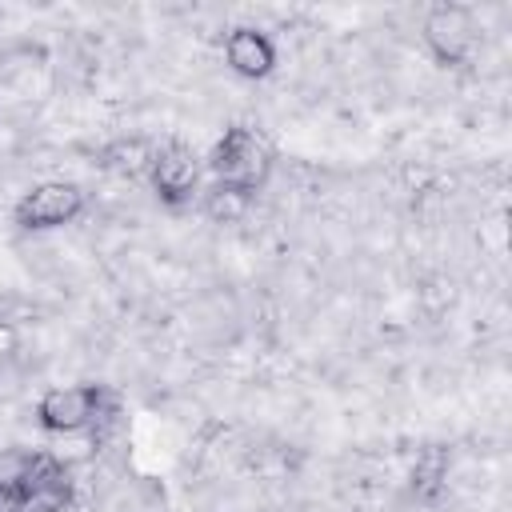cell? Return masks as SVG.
I'll use <instances>...</instances> for the list:
<instances>
[{
  "instance_id": "cell-1",
  "label": "cell",
  "mask_w": 512,
  "mask_h": 512,
  "mask_svg": "<svg viewBox=\"0 0 512 512\" xmlns=\"http://www.w3.org/2000/svg\"><path fill=\"white\" fill-rule=\"evenodd\" d=\"M272 164H276L272 140L260 128H248V124H232L208 156V168H212L216 184H232V188H244V192H256L268 180Z\"/></svg>"
},
{
  "instance_id": "cell-2",
  "label": "cell",
  "mask_w": 512,
  "mask_h": 512,
  "mask_svg": "<svg viewBox=\"0 0 512 512\" xmlns=\"http://www.w3.org/2000/svg\"><path fill=\"white\" fill-rule=\"evenodd\" d=\"M36 420H40L44 432H56V436L84 432V428H92V424L104 420V392L96 384H60V388H48L36 400Z\"/></svg>"
},
{
  "instance_id": "cell-3",
  "label": "cell",
  "mask_w": 512,
  "mask_h": 512,
  "mask_svg": "<svg viewBox=\"0 0 512 512\" xmlns=\"http://www.w3.org/2000/svg\"><path fill=\"white\" fill-rule=\"evenodd\" d=\"M84 212V188L72 180H44L32 184L20 200H16V224L28 232H44V228H60L72 224Z\"/></svg>"
},
{
  "instance_id": "cell-4",
  "label": "cell",
  "mask_w": 512,
  "mask_h": 512,
  "mask_svg": "<svg viewBox=\"0 0 512 512\" xmlns=\"http://www.w3.org/2000/svg\"><path fill=\"white\" fill-rule=\"evenodd\" d=\"M424 44L440 64H460L476 44L472 12L460 4H436L424 16Z\"/></svg>"
},
{
  "instance_id": "cell-5",
  "label": "cell",
  "mask_w": 512,
  "mask_h": 512,
  "mask_svg": "<svg viewBox=\"0 0 512 512\" xmlns=\"http://www.w3.org/2000/svg\"><path fill=\"white\" fill-rule=\"evenodd\" d=\"M148 176L164 204H184L200 188V156L184 144H164V148H156Z\"/></svg>"
},
{
  "instance_id": "cell-6",
  "label": "cell",
  "mask_w": 512,
  "mask_h": 512,
  "mask_svg": "<svg viewBox=\"0 0 512 512\" xmlns=\"http://www.w3.org/2000/svg\"><path fill=\"white\" fill-rule=\"evenodd\" d=\"M44 456L40 448H24V444H8L0 448V508L12 512L36 484L40 468H44Z\"/></svg>"
},
{
  "instance_id": "cell-7",
  "label": "cell",
  "mask_w": 512,
  "mask_h": 512,
  "mask_svg": "<svg viewBox=\"0 0 512 512\" xmlns=\"http://www.w3.org/2000/svg\"><path fill=\"white\" fill-rule=\"evenodd\" d=\"M224 60L244 80H264L276 64V48L260 28H232L224 36Z\"/></svg>"
},
{
  "instance_id": "cell-8",
  "label": "cell",
  "mask_w": 512,
  "mask_h": 512,
  "mask_svg": "<svg viewBox=\"0 0 512 512\" xmlns=\"http://www.w3.org/2000/svg\"><path fill=\"white\" fill-rule=\"evenodd\" d=\"M152 160H156V144H148L144 136H128V140H116L104 148V168L116 176H128V180L148 176Z\"/></svg>"
},
{
  "instance_id": "cell-9",
  "label": "cell",
  "mask_w": 512,
  "mask_h": 512,
  "mask_svg": "<svg viewBox=\"0 0 512 512\" xmlns=\"http://www.w3.org/2000/svg\"><path fill=\"white\" fill-rule=\"evenodd\" d=\"M252 208V192L244 188H232V184H216L204 192V216L216 220V224H240Z\"/></svg>"
},
{
  "instance_id": "cell-10",
  "label": "cell",
  "mask_w": 512,
  "mask_h": 512,
  "mask_svg": "<svg viewBox=\"0 0 512 512\" xmlns=\"http://www.w3.org/2000/svg\"><path fill=\"white\" fill-rule=\"evenodd\" d=\"M448 480V452L440 444H428L416 452V464H412V492L416 496H436Z\"/></svg>"
},
{
  "instance_id": "cell-11",
  "label": "cell",
  "mask_w": 512,
  "mask_h": 512,
  "mask_svg": "<svg viewBox=\"0 0 512 512\" xmlns=\"http://www.w3.org/2000/svg\"><path fill=\"white\" fill-rule=\"evenodd\" d=\"M16 344H20V332H16V324L0 316V360H4V356H12V352H16Z\"/></svg>"
},
{
  "instance_id": "cell-12",
  "label": "cell",
  "mask_w": 512,
  "mask_h": 512,
  "mask_svg": "<svg viewBox=\"0 0 512 512\" xmlns=\"http://www.w3.org/2000/svg\"><path fill=\"white\" fill-rule=\"evenodd\" d=\"M16 512H24V508H16Z\"/></svg>"
}]
</instances>
